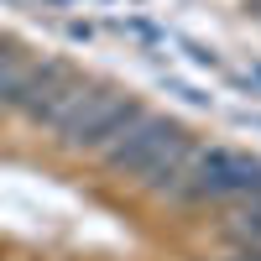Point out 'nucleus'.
Segmentation results:
<instances>
[{
    "mask_svg": "<svg viewBox=\"0 0 261 261\" xmlns=\"http://www.w3.org/2000/svg\"><path fill=\"white\" fill-rule=\"evenodd\" d=\"M141 115H146V105H141L136 94H125V89H99V84H94V89L79 99V110L58 125V141L68 146V151H99V157H105V151H110Z\"/></svg>",
    "mask_w": 261,
    "mask_h": 261,
    "instance_id": "f257e3e1",
    "label": "nucleus"
},
{
    "mask_svg": "<svg viewBox=\"0 0 261 261\" xmlns=\"http://www.w3.org/2000/svg\"><path fill=\"white\" fill-rule=\"evenodd\" d=\"M94 84L84 79L73 63H63V58H37L32 63V73L27 84H21V94H16V115H27L32 125H63L73 110H79V99L89 94Z\"/></svg>",
    "mask_w": 261,
    "mask_h": 261,
    "instance_id": "f03ea898",
    "label": "nucleus"
},
{
    "mask_svg": "<svg viewBox=\"0 0 261 261\" xmlns=\"http://www.w3.org/2000/svg\"><path fill=\"white\" fill-rule=\"evenodd\" d=\"M183 141H188V136H183V130L172 125L167 115H151V110H146L110 151H105V162H110L115 172H125V178H146V172L157 167L162 157H172Z\"/></svg>",
    "mask_w": 261,
    "mask_h": 261,
    "instance_id": "7ed1b4c3",
    "label": "nucleus"
},
{
    "mask_svg": "<svg viewBox=\"0 0 261 261\" xmlns=\"http://www.w3.org/2000/svg\"><path fill=\"white\" fill-rule=\"evenodd\" d=\"M32 63H37L32 53L0 42V110H16V94H21V84H27V73H32Z\"/></svg>",
    "mask_w": 261,
    "mask_h": 261,
    "instance_id": "20e7f679",
    "label": "nucleus"
}]
</instances>
